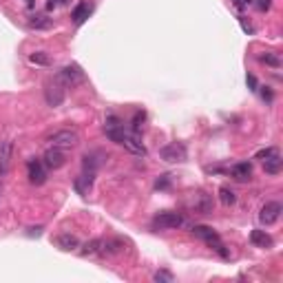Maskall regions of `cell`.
<instances>
[{"label": "cell", "instance_id": "obj_1", "mask_svg": "<svg viewBox=\"0 0 283 283\" xmlns=\"http://www.w3.org/2000/svg\"><path fill=\"white\" fill-rule=\"evenodd\" d=\"M47 142L51 146H56V149L71 151L80 144V135H77V131H73V129H62V131H56V133L49 135Z\"/></svg>", "mask_w": 283, "mask_h": 283}, {"label": "cell", "instance_id": "obj_37", "mask_svg": "<svg viewBox=\"0 0 283 283\" xmlns=\"http://www.w3.org/2000/svg\"><path fill=\"white\" fill-rule=\"evenodd\" d=\"M27 5H34V0H27Z\"/></svg>", "mask_w": 283, "mask_h": 283}, {"label": "cell", "instance_id": "obj_18", "mask_svg": "<svg viewBox=\"0 0 283 283\" xmlns=\"http://www.w3.org/2000/svg\"><path fill=\"white\" fill-rule=\"evenodd\" d=\"M56 244H58V248H62V250H75V248H80V241H77V237L75 235H71V232H64V235H60L58 239H56Z\"/></svg>", "mask_w": 283, "mask_h": 283}, {"label": "cell", "instance_id": "obj_12", "mask_svg": "<svg viewBox=\"0 0 283 283\" xmlns=\"http://www.w3.org/2000/svg\"><path fill=\"white\" fill-rule=\"evenodd\" d=\"M192 208H195V212L210 215L212 212V197L208 195V192H197L195 199H192Z\"/></svg>", "mask_w": 283, "mask_h": 283}, {"label": "cell", "instance_id": "obj_22", "mask_svg": "<svg viewBox=\"0 0 283 283\" xmlns=\"http://www.w3.org/2000/svg\"><path fill=\"white\" fill-rule=\"evenodd\" d=\"M100 250H102V239H91L82 245V254L84 257H89V254H100Z\"/></svg>", "mask_w": 283, "mask_h": 283}, {"label": "cell", "instance_id": "obj_20", "mask_svg": "<svg viewBox=\"0 0 283 283\" xmlns=\"http://www.w3.org/2000/svg\"><path fill=\"white\" fill-rule=\"evenodd\" d=\"M29 27H31V29H51L53 20L47 18V16H31V18H29Z\"/></svg>", "mask_w": 283, "mask_h": 283}, {"label": "cell", "instance_id": "obj_28", "mask_svg": "<svg viewBox=\"0 0 283 283\" xmlns=\"http://www.w3.org/2000/svg\"><path fill=\"white\" fill-rule=\"evenodd\" d=\"M82 164H84V170H89V173H95V168L100 166V162L95 159V155H87Z\"/></svg>", "mask_w": 283, "mask_h": 283}, {"label": "cell", "instance_id": "obj_10", "mask_svg": "<svg viewBox=\"0 0 283 283\" xmlns=\"http://www.w3.org/2000/svg\"><path fill=\"white\" fill-rule=\"evenodd\" d=\"M44 100H47L49 106H60V104H62V100H64L62 84H58V82L47 84V89H44Z\"/></svg>", "mask_w": 283, "mask_h": 283}, {"label": "cell", "instance_id": "obj_6", "mask_svg": "<svg viewBox=\"0 0 283 283\" xmlns=\"http://www.w3.org/2000/svg\"><path fill=\"white\" fill-rule=\"evenodd\" d=\"M281 210H283V206L279 202H268L264 208H261V212H259V221L264 226H272V224H277L279 221V217H281Z\"/></svg>", "mask_w": 283, "mask_h": 283}, {"label": "cell", "instance_id": "obj_31", "mask_svg": "<svg viewBox=\"0 0 283 283\" xmlns=\"http://www.w3.org/2000/svg\"><path fill=\"white\" fill-rule=\"evenodd\" d=\"M279 149H274V146H268V149H264V151H259V153H257V159H261V162H264L265 157H270V155L272 153H277Z\"/></svg>", "mask_w": 283, "mask_h": 283}, {"label": "cell", "instance_id": "obj_32", "mask_svg": "<svg viewBox=\"0 0 283 283\" xmlns=\"http://www.w3.org/2000/svg\"><path fill=\"white\" fill-rule=\"evenodd\" d=\"M62 5H67V0H47V9L49 11L58 9V7H62Z\"/></svg>", "mask_w": 283, "mask_h": 283}, {"label": "cell", "instance_id": "obj_24", "mask_svg": "<svg viewBox=\"0 0 283 283\" xmlns=\"http://www.w3.org/2000/svg\"><path fill=\"white\" fill-rule=\"evenodd\" d=\"M144 120H146V113H144V111H135L133 120H131L133 133H139V131H142V126H144Z\"/></svg>", "mask_w": 283, "mask_h": 283}, {"label": "cell", "instance_id": "obj_9", "mask_svg": "<svg viewBox=\"0 0 283 283\" xmlns=\"http://www.w3.org/2000/svg\"><path fill=\"white\" fill-rule=\"evenodd\" d=\"M104 133L111 142H115V144H122V137H124V126L117 117L109 115L106 117V124H104Z\"/></svg>", "mask_w": 283, "mask_h": 283}, {"label": "cell", "instance_id": "obj_15", "mask_svg": "<svg viewBox=\"0 0 283 283\" xmlns=\"http://www.w3.org/2000/svg\"><path fill=\"white\" fill-rule=\"evenodd\" d=\"M250 241H252L257 248H272V237L268 235L265 230H252L250 232Z\"/></svg>", "mask_w": 283, "mask_h": 283}, {"label": "cell", "instance_id": "obj_26", "mask_svg": "<svg viewBox=\"0 0 283 283\" xmlns=\"http://www.w3.org/2000/svg\"><path fill=\"white\" fill-rule=\"evenodd\" d=\"M29 60L34 64H42V67H47V64H51V60H49V56L44 51H38V53H31Z\"/></svg>", "mask_w": 283, "mask_h": 283}, {"label": "cell", "instance_id": "obj_5", "mask_svg": "<svg viewBox=\"0 0 283 283\" xmlns=\"http://www.w3.org/2000/svg\"><path fill=\"white\" fill-rule=\"evenodd\" d=\"M64 162H67V151L56 149V146L47 149V151H44V155H42V164L47 168H53V170H56V168H62Z\"/></svg>", "mask_w": 283, "mask_h": 283}, {"label": "cell", "instance_id": "obj_34", "mask_svg": "<svg viewBox=\"0 0 283 283\" xmlns=\"http://www.w3.org/2000/svg\"><path fill=\"white\" fill-rule=\"evenodd\" d=\"M232 2H235V7H237V9H241V11H244V9H248V5H250V2H252V0H232Z\"/></svg>", "mask_w": 283, "mask_h": 283}, {"label": "cell", "instance_id": "obj_29", "mask_svg": "<svg viewBox=\"0 0 283 283\" xmlns=\"http://www.w3.org/2000/svg\"><path fill=\"white\" fill-rule=\"evenodd\" d=\"M168 186H170V175H162V177L155 182V188H157V190H164V188H168Z\"/></svg>", "mask_w": 283, "mask_h": 283}, {"label": "cell", "instance_id": "obj_16", "mask_svg": "<svg viewBox=\"0 0 283 283\" xmlns=\"http://www.w3.org/2000/svg\"><path fill=\"white\" fill-rule=\"evenodd\" d=\"M93 175H95V173H89V170H84L80 177H75V190L80 192V195H87V192L91 190V186H93Z\"/></svg>", "mask_w": 283, "mask_h": 283}, {"label": "cell", "instance_id": "obj_35", "mask_svg": "<svg viewBox=\"0 0 283 283\" xmlns=\"http://www.w3.org/2000/svg\"><path fill=\"white\" fill-rule=\"evenodd\" d=\"M239 22H241V27H244V31H245V34H252V27H250V24L245 22L244 18H239Z\"/></svg>", "mask_w": 283, "mask_h": 283}, {"label": "cell", "instance_id": "obj_23", "mask_svg": "<svg viewBox=\"0 0 283 283\" xmlns=\"http://www.w3.org/2000/svg\"><path fill=\"white\" fill-rule=\"evenodd\" d=\"M219 202L224 206H232L237 202V195L230 190V188H219Z\"/></svg>", "mask_w": 283, "mask_h": 283}, {"label": "cell", "instance_id": "obj_13", "mask_svg": "<svg viewBox=\"0 0 283 283\" xmlns=\"http://www.w3.org/2000/svg\"><path fill=\"white\" fill-rule=\"evenodd\" d=\"M230 175L237 179V182H248V179L252 177V164H248V162L235 164V166L230 168Z\"/></svg>", "mask_w": 283, "mask_h": 283}, {"label": "cell", "instance_id": "obj_2", "mask_svg": "<svg viewBox=\"0 0 283 283\" xmlns=\"http://www.w3.org/2000/svg\"><path fill=\"white\" fill-rule=\"evenodd\" d=\"M56 82L62 84V87H75V84L84 82V71L77 64H67L56 73Z\"/></svg>", "mask_w": 283, "mask_h": 283}, {"label": "cell", "instance_id": "obj_17", "mask_svg": "<svg viewBox=\"0 0 283 283\" xmlns=\"http://www.w3.org/2000/svg\"><path fill=\"white\" fill-rule=\"evenodd\" d=\"M11 142H0V177L7 173V166H9L11 159Z\"/></svg>", "mask_w": 283, "mask_h": 283}, {"label": "cell", "instance_id": "obj_21", "mask_svg": "<svg viewBox=\"0 0 283 283\" xmlns=\"http://www.w3.org/2000/svg\"><path fill=\"white\" fill-rule=\"evenodd\" d=\"M122 248H124V244H122L120 239L102 241V250H100V254H117V252H122Z\"/></svg>", "mask_w": 283, "mask_h": 283}, {"label": "cell", "instance_id": "obj_30", "mask_svg": "<svg viewBox=\"0 0 283 283\" xmlns=\"http://www.w3.org/2000/svg\"><path fill=\"white\" fill-rule=\"evenodd\" d=\"M252 2L259 11H268L270 7H272V0H252Z\"/></svg>", "mask_w": 283, "mask_h": 283}, {"label": "cell", "instance_id": "obj_3", "mask_svg": "<svg viewBox=\"0 0 283 283\" xmlns=\"http://www.w3.org/2000/svg\"><path fill=\"white\" fill-rule=\"evenodd\" d=\"M182 224H184V217L173 210H164L159 215H155L153 219V226L155 228H162V230H173V228H179Z\"/></svg>", "mask_w": 283, "mask_h": 283}, {"label": "cell", "instance_id": "obj_4", "mask_svg": "<svg viewBox=\"0 0 283 283\" xmlns=\"http://www.w3.org/2000/svg\"><path fill=\"white\" fill-rule=\"evenodd\" d=\"M159 157H162L164 162H170V164L184 162V159H186V146L179 144V142H173V144L164 146V149L159 151Z\"/></svg>", "mask_w": 283, "mask_h": 283}, {"label": "cell", "instance_id": "obj_33", "mask_svg": "<svg viewBox=\"0 0 283 283\" xmlns=\"http://www.w3.org/2000/svg\"><path fill=\"white\" fill-rule=\"evenodd\" d=\"M245 82H248L250 91H257V89H259V84H257V77H254L252 73H248V77H245Z\"/></svg>", "mask_w": 283, "mask_h": 283}, {"label": "cell", "instance_id": "obj_19", "mask_svg": "<svg viewBox=\"0 0 283 283\" xmlns=\"http://www.w3.org/2000/svg\"><path fill=\"white\" fill-rule=\"evenodd\" d=\"M93 11V5H89V2H80V5L73 9V14H71V18H73V22L75 24H82L84 20L89 18V14Z\"/></svg>", "mask_w": 283, "mask_h": 283}, {"label": "cell", "instance_id": "obj_11", "mask_svg": "<svg viewBox=\"0 0 283 283\" xmlns=\"http://www.w3.org/2000/svg\"><path fill=\"white\" fill-rule=\"evenodd\" d=\"M192 235L199 237L202 241H206V244L210 245V248H215V245L221 241V239H219V235H217V232L212 230L210 226H195V228H192Z\"/></svg>", "mask_w": 283, "mask_h": 283}, {"label": "cell", "instance_id": "obj_27", "mask_svg": "<svg viewBox=\"0 0 283 283\" xmlns=\"http://www.w3.org/2000/svg\"><path fill=\"white\" fill-rule=\"evenodd\" d=\"M153 279L157 283H173L175 281V277L170 272H168V270H157V272L153 274Z\"/></svg>", "mask_w": 283, "mask_h": 283}, {"label": "cell", "instance_id": "obj_14", "mask_svg": "<svg viewBox=\"0 0 283 283\" xmlns=\"http://www.w3.org/2000/svg\"><path fill=\"white\" fill-rule=\"evenodd\" d=\"M281 166H283V159H281V155H279V151H277V153H272L270 157L264 159V170H265L268 175L281 173Z\"/></svg>", "mask_w": 283, "mask_h": 283}, {"label": "cell", "instance_id": "obj_7", "mask_svg": "<svg viewBox=\"0 0 283 283\" xmlns=\"http://www.w3.org/2000/svg\"><path fill=\"white\" fill-rule=\"evenodd\" d=\"M122 146H124L129 153L139 155V157H146V146H144V142L139 139V133H124V137H122Z\"/></svg>", "mask_w": 283, "mask_h": 283}, {"label": "cell", "instance_id": "obj_8", "mask_svg": "<svg viewBox=\"0 0 283 283\" xmlns=\"http://www.w3.org/2000/svg\"><path fill=\"white\" fill-rule=\"evenodd\" d=\"M27 173H29V182L36 186H42L47 182V170H44V164L40 159H29L27 162Z\"/></svg>", "mask_w": 283, "mask_h": 283}, {"label": "cell", "instance_id": "obj_25", "mask_svg": "<svg viewBox=\"0 0 283 283\" xmlns=\"http://www.w3.org/2000/svg\"><path fill=\"white\" fill-rule=\"evenodd\" d=\"M259 60H261V62H265L268 67H274V69L281 67V60H279L277 53H264V56H261Z\"/></svg>", "mask_w": 283, "mask_h": 283}, {"label": "cell", "instance_id": "obj_36", "mask_svg": "<svg viewBox=\"0 0 283 283\" xmlns=\"http://www.w3.org/2000/svg\"><path fill=\"white\" fill-rule=\"evenodd\" d=\"M264 100H268V102H272V91H270L268 87L264 89Z\"/></svg>", "mask_w": 283, "mask_h": 283}]
</instances>
